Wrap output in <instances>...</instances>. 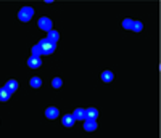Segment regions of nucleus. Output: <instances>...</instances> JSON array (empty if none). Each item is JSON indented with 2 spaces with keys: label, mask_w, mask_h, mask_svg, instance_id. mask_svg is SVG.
<instances>
[{
  "label": "nucleus",
  "mask_w": 161,
  "mask_h": 138,
  "mask_svg": "<svg viewBox=\"0 0 161 138\" xmlns=\"http://www.w3.org/2000/svg\"><path fill=\"white\" fill-rule=\"evenodd\" d=\"M39 47H40V52L42 55H52L53 52H55V44H52V42H49L47 39H42L40 42H39Z\"/></svg>",
  "instance_id": "f257e3e1"
},
{
  "label": "nucleus",
  "mask_w": 161,
  "mask_h": 138,
  "mask_svg": "<svg viewBox=\"0 0 161 138\" xmlns=\"http://www.w3.org/2000/svg\"><path fill=\"white\" fill-rule=\"evenodd\" d=\"M32 15H34V10L31 7H23L21 10L18 11V18H19V21H23V22H27L32 18Z\"/></svg>",
  "instance_id": "f03ea898"
},
{
  "label": "nucleus",
  "mask_w": 161,
  "mask_h": 138,
  "mask_svg": "<svg viewBox=\"0 0 161 138\" xmlns=\"http://www.w3.org/2000/svg\"><path fill=\"white\" fill-rule=\"evenodd\" d=\"M39 27H40L42 31H45V32L52 31V19L47 18V16H42V18L39 19Z\"/></svg>",
  "instance_id": "7ed1b4c3"
},
{
  "label": "nucleus",
  "mask_w": 161,
  "mask_h": 138,
  "mask_svg": "<svg viewBox=\"0 0 161 138\" xmlns=\"http://www.w3.org/2000/svg\"><path fill=\"white\" fill-rule=\"evenodd\" d=\"M40 64H42L40 56H31L29 60H27V66L32 67V69H37V67H40Z\"/></svg>",
  "instance_id": "20e7f679"
},
{
  "label": "nucleus",
  "mask_w": 161,
  "mask_h": 138,
  "mask_svg": "<svg viewBox=\"0 0 161 138\" xmlns=\"http://www.w3.org/2000/svg\"><path fill=\"white\" fill-rule=\"evenodd\" d=\"M58 114H60L58 108H53V106H50V108L45 109V116L49 117V119H56V117H58Z\"/></svg>",
  "instance_id": "39448f33"
},
{
  "label": "nucleus",
  "mask_w": 161,
  "mask_h": 138,
  "mask_svg": "<svg viewBox=\"0 0 161 138\" xmlns=\"http://www.w3.org/2000/svg\"><path fill=\"white\" fill-rule=\"evenodd\" d=\"M71 116L74 117V120H84L86 119V109H82V108L74 109V112H73Z\"/></svg>",
  "instance_id": "423d86ee"
},
{
  "label": "nucleus",
  "mask_w": 161,
  "mask_h": 138,
  "mask_svg": "<svg viewBox=\"0 0 161 138\" xmlns=\"http://www.w3.org/2000/svg\"><path fill=\"white\" fill-rule=\"evenodd\" d=\"M98 117V111L95 108H89V109H86V119H89V120H95Z\"/></svg>",
  "instance_id": "0eeeda50"
},
{
  "label": "nucleus",
  "mask_w": 161,
  "mask_h": 138,
  "mask_svg": "<svg viewBox=\"0 0 161 138\" xmlns=\"http://www.w3.org/2000/svg\"><path fill=\"white\" fill-rule=\"evenodd\" d=\"M3 88L8 90V93H13V92H16V90H18V82H16V80H8V82L5 84Z\"/></svg>",
  "instance_id": "6e6552de"
},
{
  "label": "nucleus",
  "mask_w": 161,
  "mask_h": 138,
  "mask_svg": "<svg viewBox=\"0 0 161 138\" xmlns=\"http://www.w3.org/2000/svg\"><path fill=\"white\" fill-rule=\"evenodd\" d=\"M60 39V34H58V31H49L47 32V40L49 42H52V44H56V40Z\"/></svg>",
  "instance_id": "1a4fd4ad"
},
{
  "label": "nucleus",
  "mask_w": 161,
  "mask_h": 138,
  "mask_svg": "<svg viewBox=\"0 0 161 138\" xmlns=\"http://www.w3.org/2000/svg\"><path fill=\"white\" fill-rule=\"evenodd\" d=\"M95 128H97V122H95V120L86 119V122H84V130L86 132H94Z\"/></svg>",
  "instance_id": "9d476101"
},
{
  "label": "nucleus",
  "mask_w": 161,
  "mask_h": 138,
  "mask_svg": "<svg viewBox=\"0 0 161 138\" xmlns=\"http://www.w3.org/2000/svg\"><path fill=\"white\" fill-rule=\"evenodd\" d=\"M74 117L71 116V114H66V116H63V125L64 127H74Z\"/></svg>",
  "instance_id": "9b49d317"
},
{
  "label": "nucleus",
  "mask_w": 161,
  "mask_h": 138,
  "mask_svg": "<svg viewBox=\"0 0 161 138\" xmlns=\"http://www.w3.org/2000/svg\"><path fill=\"white\" fill-rule=\"evenodd\" d=\"M113 77H114V75H113L111 71H105L103 74H101V80H103V82H111Z\"/></svg>",
  "instance_id": "f8f14e48"
},
{
  "label": "nucleus",
  "mask_w": 161,
  "mask_h": 138,
  "mask_svg": "<svg viewBox=\"0 0 161 138\" xmlns=\"http://www.w3.org/2000/svg\"><path fill=\"white\" fill-rule=\"evenodd\" d=\"M11 97V93H8V90L0 88V101H8Z\"/></svg>",
  "instance_id": "ddd939ff"
},
{
  "label": "nucleus",
  "mask_w": 161,
  "mask_h": 138,
  "mask_svg": "<svg viewBox=\"0 0 161 138\" xmlns=\"http://www.w3.org/2000/svg\"><path fill=\"white\" fill-rule=\"evenodd\" d=\"M29 84H31V87H34V88H39V87L42 85V80L39 77H32L29 80Z\"/></svg>",
  "instance_id": "4468645a"
},
{
  "label": "nucleus",
  "mask_w": 161,
  "mask_h": 138,
  "mask_svg": "<svg viewBox=\"0 0 161 138\" xmlns=\"http://www.w3.org/2000/svg\"><path fill=\"white\" fill-rule=\"evenodd\" d=\"M142 27H143V24L140 21H134V24H132V31H134V32H140Z\"/></svg>",
  "instance_id": "2eb2a0df"
},
{
  "label": "nucleus",
  "mask_w": 161,
  "mask_h": 138,
  "mask_svg": "<svg viewBox=\"0 0 161 138\" xmlns=\"http://www.w3.org/2000/svg\"><path fill=\"white\" fill-rule=\"evenodd\" d=\"M132 24H134V21L129 19V18H126L123 21V27H124V29H132Z\"/></svg>",
  "instance_id": "dca6fc26"
},
{
  "label": "nucleus",
  "mask_w": 161,
  "mask_h": 138,
  "mask_svg": "<svg viewBox=\"0 0 161 138\" xmlns=\"http://www.w3.org/2000/svg\"><path fill=\"white\" fill-rule=\"evenodd\" d=\"M52 85H53V88H60V87L63 85V82H61L60 77H55V79L52 80Z\"/></svg>",
  "instance_id": "f3484780"
},
{
  "label": "nucleus",
  "mask_w": 161,
  "mask_h": 138,
  "mask_svg": "<svg viewBox=\"0 0 161 138\" xmlns=\"http://www.w3.org/2000/svg\"><path fill=\"white\" fill-rule=\"evenodd\" d=\"M42 52H40V47L39 45H34L32 47V56H40Z\"/></svg>",
  "instance_id": "a211bd4d"
}]
</instances>
